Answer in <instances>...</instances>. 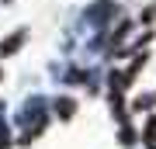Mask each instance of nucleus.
<instances>
[{
	"mask_svg": "<svg viewBox=\"0 0 156 149\" xmlns=\"http://www.w3.org/2000/svg\"><path fill=\"white\" fill-rule=\"evenodd\" d=\"M146 135H149V146H156V118L146 125Z\"/></svg>",
	"mask_w": 156,
	"mask_h": 149,
	"instance_id": "7ed1b4c3",
	"label": "nucleus"
},
{
	"mask_svg": "<svg viewBox=\"0 0 156 149\" xmlns=\"http://www.w3.org/2000/svg\"><path fill=\"white\" fill-rule=\"evenodd\" d=\"M73 108H76V104H73V101H69V97H62V101H59V104H56V111H59V115H62V118H69V115H73Z\"/></svg>",
	"mask_w": 156,
	"mask_h": 149,
	"instance_id": "f03ea898",
	"label": "nucleus"
},
{
	"mask_svg": "<svg viewBox=\"0 0 156 149\" xmlns=\"http://www.w3.org/2000/svg\"><path fill=\"white\" fill-rule=\"evenodd\" d=\"M21 42H24V31H17V35H11L4 45H0V55H11V52H17L21 49Z\"/></svg>",
	"mask_w": 156,
	"mask_h": 149,
	"instance_id": "f257e3e1",
	"label": "nucleus"
}]
</instances>
